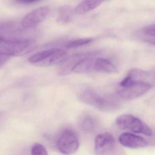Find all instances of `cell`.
Segmentation results:
<instances>
[{
  "label": "cell",
  "instance_id": "obj_12",
  "mask_svg": "<svg viewBox=\"0 0 155 155\" xmlns=\"http://www.w3.org/2000/svg\"><path fill=\"white\" fill-rule=\"evenodd\" d=\"M96 120L90 115H85L79 119L78 125L81 131L86 133L93 132L96 127Z\"/></svg>",
  "mask_w": 155,
  "mask_h": 155
},
{
  "label": "cell",
  "instance_id": "obj_14",
  "mask_svg": "<svg viewBox=\"0 0 155 155\" xmlns=\"http://www.w3.org/2000/svg\"><path fill=\"white\" fill-rule=\"evenodd\" d=\"M94 61L88 57L79 61L74 68L73 72L77 73H85L94 69Z\"/></svg>",
  "mask_w": 155,
  "mask_h": 155
},
{
  "label": "cell",
  "instance_id": "obj_1",
  "mask_svg": "<svg viewBox=\"0 0 155 155\" xmlns=\"http://www.w3.org/2000/svg\"><path fill=\"white\" fill-rule=\"evenodd\" d=\"M35 46L34 41L24 38H12L0 35V53L10 56L25 55Z\"/></svg>",
  "mask_w": 155,
  "mask_h": 155
},
{
  "label": "cell",
  "instance_id": "obj_3",
  "mask_svg": "<svg viewBox=\"0 0 155 155\" xmlns=\"http://www.w3.org/2000/svg\"><path fill=\"white\" fill-rule=\"evenodd\" d=\"M116 123L122 130L127 129L147 136L153 134L152 129L145 123L131 115L124 114L118 116L116 120Z\"/></svg>",
  "mask_w": 155,
  "mask_h": 155
},
{
  "label": "cell",
  "instance_id": "obj_13",
  "mask_svg": "<svg viewBox=\"0 0 155 155\" xmlns=\"http://www.w3.org/2000/svg\"><path fill=\"white\" fill-rule=\"evenodd\" d=\"M67 52L64 50L56 48L51 56L40 64L43 66H53L61 63L67 58Z\"/></svg>",
  "mask_w": 155,
  "mask_h": 155
},
{
  "label": "cell",
  "instance_id": "obj_16",
  "mask_svg": "<svg viewBox=\"0 0 155 155\" xmlns=\"http://www.w3.org/2000/svg\"><path fill=\"white\" fill-rule=\"evenodd\" d=\"M72 8L70 5H66L61 6L58 11V22L60 23L69 22L72 18Z\"/></svg>",
  "mask_w": 155,
  "mask_h": 155
},
{
  "label": "cell",
  "instance_id": "obj_19",
  "mask_svg": "<svg viewBox=\"0 0 155 155\" xmlns=\"http://www.w3.org/2000/svg\"><path fill=\"white\" fill-rule=\"evenodd\" d=\"M31 154L32 155H47L48 153L43 146L39 143H35L32 147Z\"/></svg>",
  "mask_w": 155,
  "mask_h": 155
},
{
  "label": "cell",
  "instance_id": "obj_22",
  "mask_svg": "<svg viewBox=\"0 0 155 155\" xmlns=\"http://www.w3.org/2000/svg\"><path fill=\"white\" fill-rule=\"evenodd\" d=\"M40 0H15L17 2L19 3L23 4H28L33 3L35 2H38Z\"/></svg>",
  "mask_w": 155,
  "mask_h": 155
},
{
  "label": "cell",
  "instance_id": "obj_11",
  "mask_svg": "<svg viewBox=\"0 0 155 155\" xmlns=\"http://www.w3.org/2000/svg\"><path fill=\"white\" fill-rule=\"evenodd\" d=\"M94 69L96 71L107 73L117 72V67L111 62L104 59L98 58L96 59L94 64Z\"/></svg>",
  "mask_w": 155,
  "mask_h": 155
},
{
  "label": "cell",
  "instance_id": "obj_21",
  "mask_svg": "<svg viewBox=\"0 0 155 155\" xmlns=\"http://www.w3.org/2000/svg\"><path fill=\"white\" fill-rule=\"evenodd\" d=\"M11 56L7 55L0 53V67L7 62V61L10 59Z\"/></svg>",
  "mask_w": 155,
  "mask_h": 155
},
{
  "label": "cell",
  "instance_id": "obj_17",
  "mask_svg": "<svg viewBox=\"0 0 155 155\" xmlns=\"http://www.w3.org/2000/svg\"><path fill=\"white\" fill-rule=\"evenodd\" d=\"M94 38H80L70 41L66 44V47L68 48H75L82 45H85L93 42Z\"/></svg>",
  "mask_w": 155,
  "mask_h": 155
},
{
  "label": "cell",
  "instance_id": "obj_20",
  "mask_svg": "<svg viewBox=\"0 0 155 155\" xmlns=\"http://www.w3.org/2000/svg\"><path fill=\"white\" fill-rule=\"evenodd\" d=\"M143 32L146 35L155 38V24L144 27Z\"/></svg>",
  "mask_w": 155,
  "mask_h": 155
},
{
  "label": "cell",
  "instance_id": "obj_7",
  "mask_svg": "<svg viewBox=\"0 0 155 155\" xmlns=\"http://www.w3.org/2000/svg\"><path fill=\"white\" fill-rule=\"evenodd\" d=\"M95 150L97 155L108 154L115 147V139L111 134L103 133L95 139Z\"/></svg>",
  "mask_w": 155,
  "mask_h": 155
},
{
  "label": "cell",
  "instance_id": "obj_6",
  "mask_svg": "<svg viewBox=\"0 0 155 155\" xmlns=\"http://www.w3.org/2000/svg\"><path fill=\"white\" fill-rule=\"evenodd\" d=\"M49 12L48 6L39 7L25 15L21 21L22 25L25 28L35 27L46 18Z\"/></svg>",
  "mask_w": 155,
  "mask_h": 155
},
{
  "label": "cell",
  "instance_id": "obj_23",
  "mask_svg": "<svg viewBox=\"0 0 155 155\" xmlns=\"http://www.w3.org/2000/svg\"><path fill=\"white\" fill-rule=\"evenodd\" d=\"M144 40L149 43L155 45V38H147V39H144Z\"/></svg>",
  "mask_w": 155,
  "mask_h": 155
},
{
  "label": "cell",
  "instance_id": "obj_24",
  "mask_svg": "<svg viewBox=\"0 0 155 155\" xmlns=\"http://www.w3.org/2000/svg\"><path fill=\"white\" fill-rule=\"evenodd\" d=\"M1 116V113H0V116Z\"/></svg>",
  "mask_w": 155,
  "mask_h": 155
},
{
  "label": "cell",
  "instance_id": "obj_10",
  "mask_svg": "<svg viewBox=\"0 0 155 155\" xmlns=\"http://www.w3.org/2000/svg\"><path fill=\"white\" fill-rule=\"evenodd\" d=\"M106 0H82L76 6L75 12L78 14H84L97 8Z\"/></svg>",
  "mask_w": 155,
  "mask_h": 155
},
{
  "label": "cell",
  "instance_id": "obj_15",
  "mask_svg": "<svg viewBox=\"0 0 155 155\" xmlns=\"http://www.w3.org/2000/svg\"><path fill=\"white\" fill-rule=\"evenodd\" d=\"M56 48L42 51L31 56L28 59V62L31 64H41L45 61L54 52Z\"/></svg>",
  "mask_w": 155,
  "mask_h": 155
},
{
  "label": "cell",
  "instance_id": "obj_25",
  "mask_svg": "<svg viewBox=\"0 0 155 155\" xmlns=\"http://www.w3.org/2000/svg\"></svg>",
  "mask_w": 155,
  "mask_h": 155
},
{
  "label": "cell",
  "instance_id": "obj_9",
  "mask_svg": "<svg viewBox=\"0 0 155 155\" xmlns=\"http://www.w3.org/2000/svg\"><path fill=\"white\" fill-rule=\"evenodd\" d=\"M87 54H78L67 58L61 63L58 70V75L60 76H65L73 72L74 68L78 63L84 58L87 57Z\"/></svg>",
  "mask_w": 155,
  "mask_h": 155
},
{
  "label": "cell",
  "instance_id": "obj_2",
  "mask_svg": "<svg viewBox=\"0 0 155 155\" xmlns=\"http://www.w3.org/2000/svg\"><path fill=\"white\" fill-rule=\"evenodd\" d=\"M117 94L122 99L132 100L148 92L151 88L150 83L139 80H131L125 77L119 84Z\"/></svg>",
  "mask_w": 155,
  "mask_h": 155
},
{
  "label": "cell",
  "instance_id": "obj_4",
  "mask_svg": "<svg viewBox=\"0 0 155 155\" xmlns=\"http://www.w3.org/2000/svg\"><path fill=\"white\" fill-rule=\"evenodd\" d=\"M59 151L64 154L74 153L78 150L79 143L76 133L71 129L63 131L56 142Z\"/></svg>",
  "mask_w": 155,
  "mask_h": 155
},
{
  "label": "cell",
  "instance_id": "obj_18",
  "mask_svg": "<svg viewBox=\"0 0 155 155\" xmlns=\"http://www.w3.org/2000/svg\"><path fill=\"white\" fill-rule=\"evenodd\" d=\"M148 75V72L145 71L138 68H134L129 71L126 77L132 80H139V78L146 77Z\"/></svg>",
  "mask_w": 155,
  "mask_h": 155
},
{
  "label": "cell",
  "instance_id": "obj_8",
  "mask_svg": "<svg viewBox=\"0 0 155 155\" xmlns=\"http://www.w3.org/2000/svg\"><path fill=\"white\" fill-rule=\"evenodd\" d=\"M119 141L124 147L134 149L146 147L149 144L144 138L130 133L121 134L119 137Z\"/></svg>",
  "mask_w": 155,
  "mask_h": 155
},
{
  "label": "cell",
  "instance_id": "obj_5",
  "mask_svg": "<svg viewBox=\"0 0 155 155\" xmlns=\"http://www.w3.org/2000/svg\"><path fill=\"white\" fill-rule=\"evenodd\" d=\"M81 101L103 111H111L116 107L114 100L108 97L100 96L90 90L84 91L80 95Z\"/></svg>",
  "mask_w": 155,
  "mask_h": 155
}]
</instances>
